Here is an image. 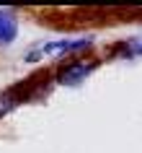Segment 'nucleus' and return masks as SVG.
<instances>
[{
    "mask_svg": "<svg viewBox=\"0 0 142 153\" xmlns=\"http://www.w3.org/2000/svg\"><path fill=\"white\" fill-rule=\"evenodd\" d=\"M93 47V36H80V39H49L34 49L31 55H26V62H36V60H60L72 52H83V49Z\"/></svg>",
    "mask_w": 142,
    "mask_h": 153,
    "instance_id": "f257e3e1",
    "label": "nucleus"
},
{
    "mask_svg": "<svg viewBox=\"0 0 142 153\" xmlns=\"http://www.w3.org/2000/svg\"><path fill=\"white\" fill-rule=\"evenodd\" d=\"M98 62H88V60H75V62L65 65L62 70L54 75V81L60 86H80V83L85 81L88 75H93Z\"/></svg>",
    "mask_w": 142,
    "mask_h": 153,
    "instance_id": "f03ea898",
    "label": "nucleus"
},
{
    "mask_svg": "<svg viewBox=\"0 0 142 153\" xmlns=\"http://www.w3.org/2000/svg\"><path fill=\"white\" fill-rule=\"evenodd\" d=\"M18 36V18L13 10L0 8V47L5 44H13Z\"/></svg>",
    "mask_w": 142,
    "mask_h": 153,
    "instance_id": "7ed1b4c3",
    "label": "nucleus"
},
{
    "mask_svg": "<svg viewBox=\"0 0 142 153\" xmlns=\"http://www.w3.org/2000/svg\"><path fill=\"white\" fill-rule=\"evenodd\" d=\"M116 52H121L124 57H142V34L140 36H129L116 47Z\"/></svg>",
    "mask_w": 142,
    "mask_h": 153,
    "instance_id": "20e7f679",
    "label": "nucleus"
},
{
    "mask_svg": "<svg viewBox=\"0 0 142 153\" xmlns=\"http://www.w3.org/2000/svg\"><path fill=\"white\" fill-rule=\"evenodd\" d=\"M18 104H21V96H18L16 91H3L0 94V117H5L8 112H13Z\"/></svg>",
    "mask_w": 142,
    "mask_h": 153,
    "instance_id": "39448f33",
    "label": "nucleus"
}]
</instances>
